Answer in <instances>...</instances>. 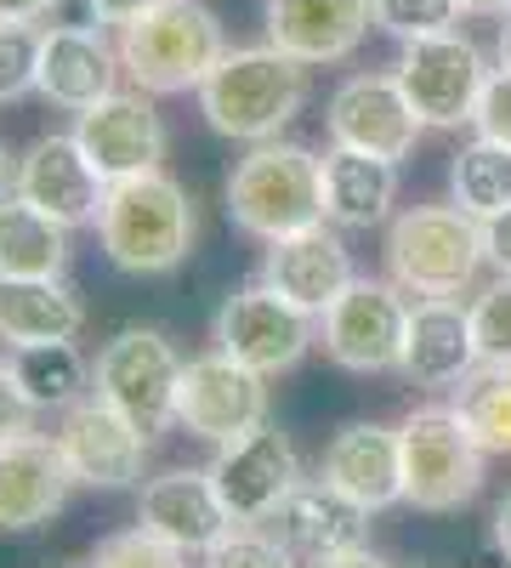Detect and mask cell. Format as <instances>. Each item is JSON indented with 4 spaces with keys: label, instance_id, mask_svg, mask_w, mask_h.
Returning <instances> with one entry per match:
<instances>
[{
    "label": "cell",
    "instance_id": "cell-1",
    "mask_svg": "<svg viewBox=\"0 0 511 568\" xmlns=\"http://www.w3.org/2000/svg\"><path fill=\"white\" fill-rule=\"evenodd\" d=\"M194 240H200L194 200L165 165L109 182L103 211H98V245L120 273L165 278L194 256Z\"/></svg>",
    "mask_w": 511,
    "mask_h": 568
},
{
    "label": "cell",
    "instance_id": "cell-2",
    "mask_svg": "<svg viewBox=\"0 0 511 568\" xmlns=\"http://www.w3.org/2000/svg\"><path fill=\"white\" fill-rule=\"evenodd\" d=\"M307 109V63L278 45H234L200 85V114L227 142H273Z\"/></svg>",
    "mask_w": 511,
    "mask_h": 568
},
{
    "label": "cell",
    "instance_id": "cell-3",
    "mask_svg": "<svg viewBox=\"0 0 511 568\" xmlns=\"http://www.w3.org/2000/svg\"><path fill=\"white\" fill-rule=\"evenodd\" d=\"M120 69L136 91L149 98H176V91H200L211 69L227 58L222 18L205 0H160L136 23L120 29Z\"/></svg>",
    "mask_w": 511,
    "mask_h": 568
},
{
    "label": "cell",
    "instance_id": "cell-4",
    "mask_svg": "<svg viewBox=\"0 0 511 568\" xmlns=\"http://www.w3.org/2000/svg\"><path fill=\"white\" fill-rule=\"evenodd\" d=\"M227 216L262 245L324 222V160L302 142H251L227 171Z\"/></svg>",
    "mask_w": 511,
    "mask_h": 568
},
{
    "label": "cell",
    "instance_id": "cell-5",
    "mask_svg": "<svg viewBox=\"0 0 511 568\" xmlns=\"http://www.w3.org/2000/svg\"><path fill=\"white\" fill-rule=\"evenodd\" d=\"M489 267L483 222L449 205H409L387 227V273L403 296H460Z\"/></svg>",
    "mask_w": 511,
    "mask_h": 568
},
{
    "label": "cell",
    "instance_id": "cell-6",
    "mask_svg": "<svg viewBox=\"0 0 511 568\" xmlns=\"http://www.w3.org/2000/svg\"><path fill=\"white\" fill-rule=\"evenodd\" d=\"M403 449V506L415 511H460L483 495L489 449L472 438L454 404H421L398 426Z\"/></svg>",
    "mask_w": 511,
    "mask_h": 568
},
{
    "label": "cell",
    "instance_id": "cell-7",
    "mask_svg": "<svg viewBox=\"0 0 511 568\" xmlns=\"http://www.w3.org/2000/svg\"><path fill=\"white\" fill-rule=\"evenodd\" d=\"M398 85H403V98L409 109L421 114V125L432 131H454V125H472L478 114V98H483V85H489V63L478 52V40L472 34H427V40H409L403 45V58L392 63Z\"/></svg>",
    "mask_w": 511,
    "mask_h": 568
},
{
    "label": "cell",
    "instance_id": "cell-8",
    "mask_svg": "<svg viewBox=\"0 0 511 568\" xmlns=\"http://www.w3.org/2000/svg\"><path fill=\"white\" fill-rule=\"evenodd\" d=\"M211 342H216V353L239 358L245 369H256V375L273 382V375H285L307 358V347L318 342V318L256 278V284H245V291H234L216 307Z\"/></svg>",
    "mask_w": 511,
    "mask_h": 568
},
{
    "label": "cell",
    "instance_id": "cell-9",
    "mask_svg": "<svg viewBox=\"0 0 511 568\" xmlns=\"http://www.w3.org/2000/svg\"><path fill=\"white\" fill-rule=\"evenodd\" d=\"M176 382H182V353L171 347L165 329L149 324L120 329L91 364V393L125 409L143 433H160L176 420Z\"/></svg>",
    "mask_w": 511,
    "mask_h": 568
},
{
    "label": "cell",
    "instance_id": "cell-10",
    "mask_svg": "<svg viewBox=\"0 0 511 568\" xmlns=\"http://www.w3.org/2000/svg\"><path fill=\"white\" fill-rule=\"evenodd\" d=\"M409 302L392 278H352L318 318V342L352 375H387L403 358Z\"/></svg>",
    "mask_w": 511,
    "mask_h": 568
},
{
    "label": "cell",
    "instance_id": "cell-11",
    "mask_svg": "<svg viewBox=\"0 0 511 568\" xmlns=\"http://www.w3.org/2000/svg\"><path fill=\"white\" fill-rule=\"evenodd\" d=\"M267 420V375L245 369L227 353H200L182 364L176 382V426L188 438L227 444Z\"/></svg>",
    "mask_w": 511,
    "mask_h": 568
},
{
    "label": "cell",
    "instance_id": "cell-12",
    "mask_svg": "<svg viewBox=\"0 0 511 568\" xmlns=\"http://www.w3.org/2000/svg\"><path fill=\"white\" fill-rule=\"evenodd\" d=\"M58 449L74 471V484H91V489H131L143 478V460H149V438L125 409H114L109 398L85 393L80 404L63 409L58 420Z\"/></svg>",
    "mask_w": 511,
    "mask_h": 568
},
{
    "label": "cell",
    "instance_id": "cell-13",
    "mask_svg": "<svg viewBox=\"0 0 511 568\" xmlns=\"http://www.w3.org/2000/svg\"><path fill=\"white\" fill-rule=\"evenodd\" d=\"M324 131H330L336 149L352 154H376V160H409L415 142H421V114L409 109L398 74H352L330 91V109H324Z\"/></svg>",
    "mask_w": 511,
    "mask_h": 568
},
{
    "label": "cell",
    "instance_id": "cell-14",
    "mask_svg": "<svg viewBox=\"0 0 511 568\" xmlns=\"http://www.w3.org/2000/svg\"><path fill=\"white\" fill-rule=\"evenodd\" d=\"M211 478H216L227 511H234V524H267L278 511V500L302 484V455H296L290 433H278L273 420H262L245 438L216 444Z\"/></svg>",
    "mask_w": 511,
    "mask_h": 568
},
{
    "label": "cell",
    "instance_id": "cell-15",
    "mask_svg": "<svg viewBox=\"0 0 511 568\" xmlns=\"http://www.w3.org/2000/svg\"><path fill=\"white\" fill-rule=\"evenodd\" d=\"M74 136H80L85 160L103 171V182L160 171V160H165V120L149 91H136V85H120L103 103L80 109Z\"/></svg>",
    "mask_w": 511,
    "mask_h": 568
},
{
    "label": "cell",
    "instance_id": "cell-16",
    "mask_svg": "<svg viewBox=\"0 0 511 568\" xmlns=\"http://www.w3.org/2000/svg\"><path fill=\"white\" fill-rule=\"evenodd\" d=\"M12 194L29 200L45 216H58L63 227H98L109 182H103L98 165L85 160L74 131H45L18 154V187Z\"/></svg>",
    "mask_w": 511,
    "mask_h": 568
},
{
    "label": "cell",
    "instance_id": "cell-17",
    "mask_svg": "<svg viewBox=\"0 0 511 568\" xmlns=\"http://www.w3.org/2000/svg\"><path fill=\"white\" fill-rule=\"evenodd\" d=\"M483 364L478 353V329L472 307L460 296H415L409 302V329H403V358L398 375L409 387H460L467 375Z\"/></svg>",
    "mask_w": 511,
    "mask_h": 568
},
{
    "label": "cell",
    "instance_id": "cell-18",
    "mask_svg": "<svg viewBox=\"0 0 511 568\" xmlns=\"http://www.w3.org/2000/svg\"><path fill=\"white\" fill-rule=\"evenodd\" d=\"M358 273H352V251L341 240L336 222H313L302 233H285L273 240L267 256H262V284H273L285 302H296L302 313L324 318L330 302L347 291Z\"/></svg>",
    "mask_w": 511,
    "mask_h": 568
},
{
    "label": "cell",
    "instance_id": "cell-19",
    "mask_svg": "<svg viewBox=\"0 0 511 568\" xmlns=\"http://www.w3.org/2000/svg\"><path fill=\"white\" fill-rule=\"evenodd\" d=\"M120 45L103 34V23H52L45 29V45H40V80L34 91L52 109H91L103 103L109 91H120Z\"/></svg>",
    "mask_w": 511,
    "mask_h": 568
},
{
    "label": "cell",
    "instance_id": "cell-20",
    "mask_svg": "<svg viewBox=\"0 0 511 568\" xmlns=\"http://www.w3.org/2000/svg\"><path fill=\"white\" fill-rule=\"evenodd\" d=\"M74 471L58 449V438L23 433L0 444V535H29L69 506Z\"/></svg>",
    "mask_w": 511,
    "mask_h": 568
},
{
    "label": "cell",
    "instance_id": "cell-21",
    "mask_svg": "<svg viewBox=\"0 0 511 568\" xmlns=\"http://www.w3.org/2000/svg\"><path fill=\"white\" fill-rule=\"evenodd\" d=\"M136 524H149L154 535H165L182 551H211L234 529V511H227L211 466H176V471H160V478L143 484Z\"/></svg>",
    "mask_w": 511,
    "mask_h": 568
},
{
    "label": "cell",
    "instance_id": "cell-22",
    "mask_svg": "<svg viewBox=\"0 0 511 568\" xmlns=\"http://www.w3.org/2000/svg\"><path fill=\"white\" fill-rule=\"evenodd\" d=\"M369 23H376V0H267V45L307 69L352 58Z\"/></svg>",
    "mask_w": 511,
    "mask_h": 568
},
{
    "label": "cell",
    "instance_id": "cell-23",
    "mask_svg": "<svg viewBox=\"0 0 511 568\" xmlns=\"http://www.w3.org/2000/svg\"><path fill=\"white\" fill-rule=\"evenodd\" d=\"M267 529L285 540L302 562H318V557H336V551L364 546L369 511L318 471V478H302L285 500H278V511L267 517Z\"/></svg>",
    "mask_w": 511,
    "mask_h": 568
},
{
    "label": "cell",
    "instance_id": "cell-24",
    "mask_svg": "<svg viewBox=\"0 0 511 568\" xmlns=\"http://www.w3.org/2000/svg\"><path fill=\"white\" fill-rule=\"evenodd\" d=\"M324 478L341 495H352L364 511H387L403 500V449L398 426L381 420H352L324 449Z\"/></svg>",
    "mask_w": 511,
    "mask_h": 568
},
{
    "label": "cell",
    "instance_id": "cell-25",
    "mask_svg": "<svg viewBox=\"0 0 511 568\" xmlns=\"http://www.w3.org/2000/svg\"><path fill=\"white\" fill-rule=\"evenodd\" d=\"M80 329H85V307L63 278H0V342L12 353L74 342Z\"/></svg>",
    "mask_w": 511,
    "mask_h": 568
},
{
    "label": "cell",
    "instance_id": "cell-26",
    "mask_svg": "<svg viewBox=\"0 0 511 568\" xmlns=\"http://www.w3.org/2000/svg\"><path fill=\"white\" fill-rule=\"evenodd\" d=\"M392 205H398V165L330 142V154H324V222L381 227L392 216Z\"/></svg>",
    "mask_w": 511,
    "mask_h": 568
},
{
    "label": "cell",
    "instance_id": "cell-27",
    "mask_svg": "<svg viewBox=\"0 0 511 568\" xmlns=\"http://www.w3.org/2000/svg\"><path fill=\"white\" fill-rule=\"evenodd\" d=\"M69 233L74 227H63L58 216L7 194L0 200V278H63Z\"/></svg>",
    "mask_w": 511,
    "mask_h": 568
},
{
    "label": "cell",
    "instance_id": "cell-28",
    "mask_svg": "<svg viewBox=\"0 0 511 568\" xmlns=\"http://www.w3.org/2000/svg\"><path fill=\"white\" fill-rule=\"evenodd\" d=\"M12 375H18V387L34 409H69L91 393V364L80 358L74 342H52V347H18L12 358Z\"/></svg>",
    "mask_w": 511,
    "mask_h": 568
},
{
    "label": "cell",
    "instance_id": "cell-29",
    "mask_svg": "<svg viewBox=\"0 0 511 568\" xmlns=\"http://www.w3.org/2000/svg\"><path fill=\"white\" fill-rule=\"evenodd\" d=\"M449 194L478 222L500 216L511 205V149H500L489 136H472L467 149L449 160Z\"/></svg>",
    "mask_w": 511,
    "mask_h": 568
},
{
    "label": "cell",
    "instance_id": "cell-30",
    "mask_svg": "<svg viewBox=\"0 0 511 568\" xmlns=\"http://www.w3.org/2000/svg\"><path fill=\"white\" fill-rule=\"evenodd\" d=\"M454 409L489 455H511V364H478L454 387Z\"/></svg>",
    "mask_w": 511,
    "mask_h": 568
},
{
    "label": "cell",
    "instance_id": "cell-31",
    "mask_svg": "<svg viewBox=\"0 0 511 568\" xmlns=\"http://www.w3.org/2000/svg\"><path fill=\"white\" fill-rule=\"evenodd\" d=\"M302 557L278 540L267 524H234L211 551H205V568H296Z\"/></svg>",
    "mask_w": 511,
    "mask_h": 568
},
{
    "label": "cell",
    "instance_id": "cell-32",
    "mask_svg": "<svg viewBox=\"0 0 511 568\" xmlns=\"http://www.w3.org/2000/svg\"><path fill=\"white\" fill-rule=\"evenodd\" d=\"M91 568H188V551L171 546L165 535H154L149 524H136V529H120V535L98 540Z\"/></svg>",
    "mask_w": 511,
    "mask_h": 568
},
{
    "label": "cell",
    "instance_id": "cell-33",
    "mask_svg": "<svg viewBox=\"0 0 511 568\" xmlns=\"http://www.w3.org/2000/svg\"><path fill=\"white\" fill-rule=\"evenodd\" d=\"M460 0H376V29H387L392 40H427V34H449L460 29Z\"/></svg>",
    "mask_w": 511,
    "mask_h": 568
},
{
    "label": "cell",
    "instance_id": "cell-34",
    "mask_svg": "<svg viewBox=\"0 0 511 568\" xmlns=\"http://www.w3.org/2000/svg\"><path fill=\"white\" fill-rule=\"evenodd\" d=\"M40 45H45L40 23H0V103H18V98L34 91Z\"/></svg>",
    "mask_w": 511,
    "mask_h": 568
},
{
    "label": "cell",
    "instance_id": "cell-35",
    "mask_svg": "<svg viewBox=\"0 0 511 568\" xmlns=\"http://www.w3.org/2000/svg\"><path fill=\"white\" fill-rule=\"evenodd\" d=\"M472 329L483 364H511V278H494L472 302Z\"/></svg>",
    "mask_w": 511,
    "mask_h": 568
},
{
    "label": "cell",
    "instance_id": "cell-36",
    "mask_svg": "<svg viewBox=\"0 0 511 568\" xmlns=\"http://www.w3.org/2000/svg\"><path fill=\"white\" fill-rule=\"evenodd\" d=\"M472 131L500 142V149H511V69H494L483 98H478V114H472Z\"/></svg>",
    "mask_w": 511,
    "mask_h": 568
},
{
    "label": "cell",
    "instance_id": "cell-37",
    "mask_svg": "<svg viewBox=\"0 0 511 568\" xmlns=\"http://www.w3.org/2000/svg\"><path fill=\"white\" fill-rule=\"evenodd\" d=\"M34 404L23 398V387H18V375H12V364H0V444L7 438H23V433H34Z\"/></svg>",
    "mask_w": 511,
    "mask_h": 568
},
{
    "label": "cell",
    "instance_id": "cell-38",
    "mask_svg": "<svg viewBox=\"0 0 511 568\" xmlns=\"http://www.w3.org/2000/svg\"><path fill=\"white\" fill-rule=\"evenodd\" d=\"M85 7V18L91 23H103V29H125V23H136L149 7H160V0H80Z\"/></svg>",
    "mask_w": 511,
    "mask_h": 568
},
{
    "label": "cell",
    "instance_id": "cell-39",
    "mask_svg": "<svg viewBox=\"0 0 511 568\" xmlns=\"http://www.w3.org/2000/svg\"><path fill=\"white\" fill-rule=\"evenodd\" d=\"M483 251H489V267H494L500 278H511V205L483 222Z\"/></svg>",
    "mask_w": 511,
    "mask_h": 568
},
{
    "label": "cell",
    "instance_id": "cell-40",
    "mask_svg": "<svg viewBox=\"0 0 511 568\" xmlns=\"http://www.w3.org/2000/svg\"><path fill=\"white\" fill-rule=\"evenodd\" d=\"M63 0H0V23H45Z\"/></svg>",
    "mask_w": 511,
    "mask_h": 568
},
{
    "label": "cell",
    "instance_id": "cell-41",
    "mask_svg": "<svg viewBox=\"0 0 511 568\" xmlns=\"http://www.w3.org/2000/svg\"><path fill=\"white\" fill-rule=\"evenodd\" d=\"M313 568H387V562L369 551V546H352V551H336V557H318Z\"/></svg>",
    "mask_w": 511,
    "mask_h": 568
},
{
    "label": "cell",
    "instance_id": "cell-42",
    "mask_svg": "<svg viewBox=\"0 0 511 568\" xmlns=\"http://www.w3.org/2000/svg\"><path fill=\"white\" fill-rule=\"evenodd\" d=\"M494 546H500V557L511 562V495L494 506Z\"/></svg>",
    "mask_w": 511,
    "mask_h": 568
},
{
    "label": "cell",
    "instance_id": "cell-43",
    "mask_svg": "<svg viewBox=\"0 0 511 568\" xmlns=\"http://www.w3.org/2000/svg\"><path fill=\"white\" fill-rule=\"evenodd\" d=\"M12 187H18V160L7 154V142H0V200H7Z\"/></svg>",
    "mask_w": 511,
    "mask_h": 568
},
{
    "label": "cell",
    "instance_id": "cell-44",
    "mask_svg": "<svg viewBox=\"0 0 511 568\" xmlns=\"http://www.w3.org/2000/svg\"><path fill=\"white\" fill-rule=\"evenodd\" d=\"M467 12H483V18H505L511 12V0H460Z\"/></svg>",
    "mask_w": 511,
    "mask_h": 568
},
{
    "label": "cell",
    "instance_id": "cell-45",
    "mask_svg": "<svg viewBox=\"0 0 511 568\" xmlns=\"http://www.w3.org/2000/svg\"><path fill=\"white\" fill-rule=\"evenodd\" d=\"M500 69H511V12H505V23H500Z\"/></svg>",
    "mask_w": 511,
    "mask_h": 568
},
{
    "label": "cell",
    "instance_id": "cell-46",
    "mask_svg": "<svg viewBox=\"0 0 511 568\" xmlns=\"http://www.w3.org/2000/svg\"><path fill=\"white\" fill-rule=\"evenodd\" d=\"M52 568H91V562H52Z\"/></svg>",
    "mask_w": 511,
    "mask_h": 568
}]
</instances>
